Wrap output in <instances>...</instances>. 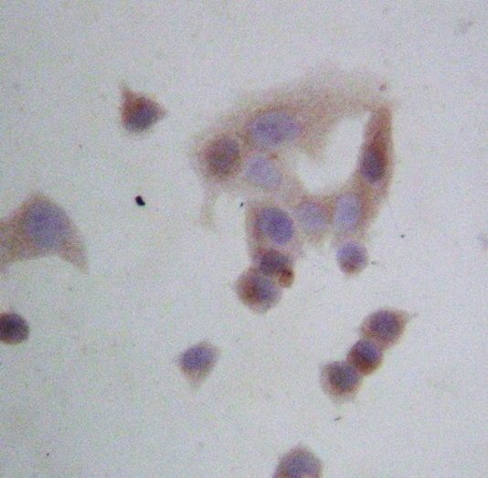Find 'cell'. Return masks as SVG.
Here are the masks:
<instances>
[{"mask_svg": "<svg viewBox=\"0 0 488 478\" xmlns=\"http://www.w3.org/2000/svg\"><path fill=\"white\" fill-rule=\"evenodd\" d=\"M362 375L345 362H334L322 372V386L324 392L338 402L348 401L355 397L362 385Z\"/></svg>", "mask_w": 488, "mask_h": 478, "instance_id": "obj_4", "label": "cell"}, {"mask_svg": "<svg viewBox=\"0 0 488 478\" xmlns=\"http://www.w3.org/2000/svg\"><path fill=\"white\" fill-rule=\"evenodd\" d=\"M206 161L215 177L225 179L233 176L240 165L238 143L228 137L213 141L207 151Z\"/></svg>", "mask_w": 488, "mask_h": 478, "instance_id": "obj_6", "label": "cell"}, {"mask_svg": "<svg viewBox=\"0 0 488 478\" xmlns=\"http://www.w3.org/2000/svg\"><path fill=\"white\" fill-rule=\"evenodd\" d=\"M298 221L310 234H318L326 225L325 214L321 207L307 202L301 206L297 211Z\"/></svg>", "mask_w": 488, "mask_h": 478, "instance_id": "obj_18", "label": "cell"}, {"mask_svg": "<svg viewBox=\"0 0 488 478\" xmlns=\"http://www.w3.org/2000/svg\"><path fill=\"white\" fill-rule=\"evenodd\" d=\"M338 262L343 271L355 274L363 271L367 264V253L364 246L347 243L338 252Z\"/></svg>", "mask_w": 488, "mask_h": 478, "instance_id": "obj_15", "label": "cell"}, {"mask_svg": "<svg viewBox=\"0 0 488 478\" xmlns=\"http://www.w3.org/2000/svg\"><path fill=\"white\" fill-rule=\"evenodd\" d=\"M219 353L208 344H200L186 351L181 357L184 374L193 383L203 382L217 365Z\"/></svg>", "mask_w": 488, "mask_h": 478, "instance_id": "obj_8", "label": "cell"}, {"mask_svg": "<svg viewBox=\"0 0 488 478\" xmlns=\"http://www.w3.org/2000/svg\"><path fill=\"white\" fill-rule=\"evenodd\" d=\"M248 177L256 186L265 188L276 187L281 182L277 167L264 158H256L249 164Z\"/></svg>", "mask_w": 488, "mask_h": 478, "instance_id": "obj_14", "label": "cell"}, {"mask_svg": "<svg viewBox=\"0 0 488 478\" xmlns=\"http://www.w3.org/2000/svg\"><path fill=\"white\" fill-rule=\"evenodd\" d=\"M28 326L17 314L6 313L0 318V338L8 345H18L27 340Z\"/></svg>", "mask_w": 488, "mask_h": 478, "instance_id": "obj_16", "label": "cell"}, {"mask_svg": "<svg viewBox=\"0 0 488 478\" xmlns=\"http://www.w3.org/2000/svg\"><path fill=\"white\" fill-rule=\"evenodd\" d=\"M321 461L304 448L294 449L281 461L275 476L279 478H318L321 477Z\"/></svg>", "mask_w": 488, "mask_h": 478, "instance_id": "obj_9", "label": "cell"}, {"mask_svg": "<svg viewBox=\"0 0 488 478\" xmlns=\"http://www.w3.org/2000/svg\"><path fill=\"white\" fill-rule=\"evenodd\" d=\"M271 279H277L280 285L290 287L294 281V273L289 258L277 250L265 252L260 260V269Z\"/></svg>", "mask_w": 488, "mask_h": 478, "instance_id": "obj_12", "label": "cell"}, {"mask_svg": "<svg viewBox=\"0 0 488 478\" xmlns=\"http://www.w3.org/2000/svg\"><path fill=\"white\" fill-rule=\"evenodd\" d=\"M159 107L153 101L126 91L122 107V121L131 132L148 129L159 118Z\"/></svg>", "mask_w": 488, "mask_h": 478, "instance_id": "obj_7", "label": "cell"}, {"mask_svg": "<svg viewBox=\"0 0 488 478\" xmlns=\"http://www.w3.org/2000/svg\"><path fill=\"white\" fill-rule=\"evenodd\" d=\"M362 217V202L355 197H341L335 209V225L342 231L353 230Z\"/></svg>", "mask_w": 488, "mask_h": 478, "instance_id": "obj_13", "label": "cell"}, {"mask_svg": "<svg viewBox=\"0 0 488 478\" xmlns=\"http://www.w3.org/2000/svg\"><path fill=\"white\" fill-rule=\"evenodd\" d=\"M258 228L271 241L280 245L291 242L294 227L290 217L276 207H267L257 217Z\"/></svg>", "mask_w": 488, "mask_h": 478, "instance_id": "obj_10", "label": "cell"}, {"mask_svg": "<svg viewBox=\"0 0 488 478\" xmlns=\"http://www.w3.org/2000/svg\"><path fill=\"white\" fill-rule=\"evenodd\" d=\"M382 361L381 347L369 340L357 342L348 355L349 365L363 376L370 375L378 370Z\"/></svg>", "mask_w": 488, "mask_h": 478, "instance_id": "obj_11", "label": "cell"}, {"mask_svg": "<svg viewBox=\"0 0 488 478\" xmlns=\"http://www.w3.org/2000/svg\"><path fill=\"white\" fill-rule=\"evenodd\" d=\"M385 155L379 144L375 143L366 150L363 158V173L370 183L380 181L385 172Z\"/></svg>", "mask_w": 488, "mask_h": 478, "instance_id": "obj_17", "label": "cell"}, {"mask_svg": "<svg viewBox=\"0 0 488 478\" xmlns=\"http://www.w3.org/2000/svg\"><path fill=\"white\" fill-rule=\"evenodd\" d=\"M298 126L289 114L271 111L257 117L251 123L249 134L257 144L262 147H278L293 140Z\"/></svg>", "mask_w": 488, "mask_h": 478, "instance_id": "obj_2", "label": "cell"}, {"mask_svg": "<svg viewBox=\"0 0 488 478\" xmlns=\"http://www.w3.org/2000/svg\"><path fill=\"white\" fill-rule=\"evenodd\" d=\"M18 233L39 251H59L73 239V228L63 211L47 200H37L21 213Z\"/></svg>", "mask_w": 488, "mask_h": 478, "instance_id": "obj_1", "label": "cell"}, {"mask_svg": "<svg viewBox=\"0 0 488 478\" xmlns=\"http://www.w3.org/2000/svg\"><path fill=\"white\" fill-rule=\"evenodd\" d=\"M240 300L253 311L264 313L281 299V291L274 281L260 270L244 273L237 284Z\"/></svg>", "mask_w": 488, "mask_h": 478, "instance_id": "obj_3", "label": "cell"}, {"mask_svg": "<svg viewBox=\"0 0 488 478\" xmlns=\"http://www.w3.org/2000/svg\"><path fill=\"white\" fill-rule=\"evenodd\" d=\"M406 327L405 316L393 311H380L371 314L363 326L364 335L380 346L395 345Z\"/></svg>", "mask_w": 488, "mask_h": 478, "instance_id": "obj_5", "label": "cell"}]
</instances>
